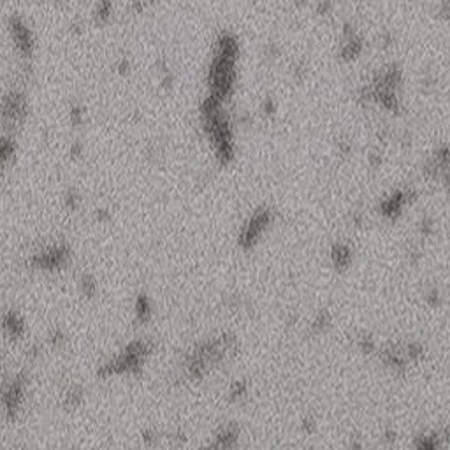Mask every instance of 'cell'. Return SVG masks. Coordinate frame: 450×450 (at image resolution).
<instances>
[{
	"label": "cell",
	"mask_w": 450,
	"mask_h": 450,
	"mask_svg": "<svg viewBox=\"0 0 450 450\" xmlns=\"http://www.w3.org/2000/svg\"><path fill=\"white\" fill-rule=\"evenodd\" d=\"M26 377L25 371L18 373L14 377V380L9 383L7 387L4 389V396H2V403H4V410H5V415L9 419H14L16 417V412L20 410L23 403V394H25V389H26Z\"/></svg>",
	"instance_id": "6da1fadb"
},
{
	"label": "cell",
	"mask_w": 450,
	"mask_h": 450,
	"mask_svg": "<svg viewBox=\"0 0 450 450\" xmlns=\"http://www.w3.org/2000/svg\"><path fill=\"white\" fill-rule=\"evenodd\" d=\"M65 343V334L62 332L60 329H55V331H51V334H49V345L51 347H62V345Z\"/></svg>",
	"instance_id": "9c48e42d"
},
{
	"label": "cell",
	"mask_w": 450,
	"mask_h": 450,
	"mask_svg": "<svg viewBox=\"0 0 450 450\" xmlns=\"http://www.w3.org/2000/svg\"><path fill=\"white\" fill-rule=\"evenodd\" d=\"M83 389L81 387H77V385H72L71 389H67L65 390V394H64V406L67 408V410H71V408H76V406H79L81 404V401H83Z\"/></svg>",
	"instance_id": "5b68a950"
},
{
	"label": "cell",
	"mask_w": 450,
	"mask_h": 450,
	"mask_svg": "<svg viewBox=\"0 0 450 450\" xmlns=\"http://www.w3.org/2000/svg\"><path fill=\"white\" fill-rule=\"evenodd\" d=\"M95 216H97V220H99V222H106V220H109V213H107L106 210H97Z\"/></svg>",
	"instance_id": "7c38bea8"
},
{
	"label": "cell",
	"mask_w": 450,
	"mask_h": 450,
	"mask_svg": "<svg viewBox=\"0 0 450 450\" xmlns=\"http://www.w3.org/2000/svg\"><path fill=\"white\" fill-rule=\"evenodd\" d=\"M4 329L11 338L18 339L25 334V322L16 311H7L4 315Z\"/></svg>",
	"instance_id": "3957f363"
},
{
	"label": "cell",
	"mask_w": 450,
	"mask_h": 450,
	"mask_svg": "<svg viewBox=\"0 0 450 450\" xmlns=\"http://www.w3.org/2000/svg\"><path fill=\"white\" fill-rule=\"evenodd\" d=\"M244 394H246V385H244L243 381H236V383H232L231 390H229V398H231V401H237V399H241Z\"/></svg>",
	"instance_id": "52a82bcc"
},
{
	"label": "cell",
	"mask_w": 450,
	"mask_h": 450,
	"mask_svg": "<svg viewBox=\"0 0 450 450\" xmlns=\"http://www.w3.org/2000/svg\"><path fill=\"white\" fill-rule=\"evenodd\" d=\"M237 436H239V429H237V426L234 424H229L225 426V427H222L216 433V440H214L213 447H216V449H231V447L236 445V440Z\"/></svg>",
	"instance_id": "7a4b0ae2"
},
{
	"label": "cell",
	"mask_w": 450,
	"mask_h": 450,
	"mask_svg": "<svg viewBox=\"0 0 450 450\" xmlns=\"http://www.w3.org/2000/svg\"><path fill=\"white\" fill-rule=\"evenodd\" d=\"M142 440H144L148 445H151V443L157 442V433H153V431H144V433H142Z\"/></svg>",
	"instance_id": "8fae6325"
},
{
	"label": "cell",
	"mask_w": 450,
	"mask_h": 450,
	"mask_svg": "<svg viewBox=\"0 0 450 450\" xmlns=\"http://www.w3.org/2000/svg\"><path fill=\"white\" fill-rule=\"evenodd\" d=\"M136 317L141 324H146L151 318V301L144 294L138 296V299H136Z\"/></svg>",
	"instance_id": "277c9868"
},
{
	"label": "cell",
	"mask_w": 450,
	"mask_h": 450,
	"mask_svg": "<svg viewBox=\"0 0 450 450\" xmlns=\"http://www.w3.org/2000/svg\"><path fill=\"white\" fill-rule=\"evenodd\" d=\"M81 292H83V296H86V297L95 296V292H97V283H95V278L92 275L81 276Z\"/></svg>",
	"instance_id": "8992f818"
},
{
	"label": "cell",
	"mask_w": 450,
	"mask_h": 450,
	"mask_svg": "<svg viewBox=\"0 0 450 450\" xmlns=\"http://www.w3.org/2000/svg\"><path fill=\"white\" fill-rule=\"evenodd\" d=\"M65 204H67V208H69L71 211H74L77 208V204H79V197H77L74 192H69L67 193V197H65Z\"/></svg>",
	"instance_id": "30bf717a"
},
{
	"label": "cell",
	"mask_w": 450,
	"mask_h": 450,
	"mask_svg": "<svg viewBox=\"0 0 450 450\" xmlns=\"http://www.w3.org/2000/svg\"><path fill=\"white\" fill-rule=\"evenodd\" d=\"M334 261L338 266H347L348 261H350V253H348L347 248H343V246H338V248L334 250Z\"/></svg>",
	"instance_id": "ba28073f"
}]
</instances>
